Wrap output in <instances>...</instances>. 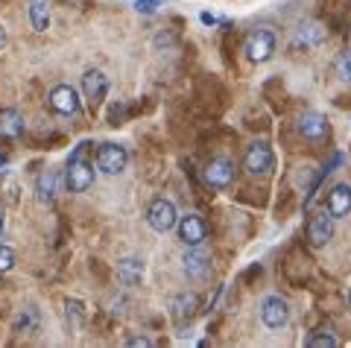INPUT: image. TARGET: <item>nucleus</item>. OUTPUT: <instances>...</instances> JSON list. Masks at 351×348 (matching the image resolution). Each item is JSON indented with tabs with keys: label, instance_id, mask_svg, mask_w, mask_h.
Segmentation results:
<instances>
[{
	"label": "nucleus",
	"instance_id": "1",
	"mask_svg": "<svg viewBox=\"0 0 351 348\" xmlns=\"http://www.w3.org/2000/svg\"><path fill=\"white\" fill-rule=\"evenodd\" d=\"M88 147L91 144H80L73 149V156L68 161V173H64V184L71 193H85L94 184V164L88 161Z\"/></svg>",
	"mask_w": 351,
	"mask_h": 348
},
{
	"label": "nucleus",
	"instance_id": "2",
	"mask_svg": "<svg viewBox=\"0 0 351 348\" xmlns=\"http://www.w3.org/2000/svg\"><path fill=\"white\" fill-rule=\"evenodd\" d=\"M243 53H246V59L249 62H269L272 59V53H276V32L272 29H255V32H249V38H246V45H243Z\"/></svg>",
	"mask_w": 351,
	"mask_h": 348
},
{
	"label": "nucleus",
	"instance_id": "3",
	"mask_svg": "<svg viewBox=\"0 0 351 348\" xmlns=\"http://www.w3.org/2000/svg\"><path fill=\"white\" fill-rule=\"evenodd\" d=\"M243 167L249 176H267L276 167V156H272L269 144H263V140H255V144L246 147V156H243Z\"/></svg>",
	"mask_w": 351,
	"mask_h": 348
},
{
	"label": "nucleus",
	"instance_id": "4",
	"mask_svg": "<svg viewBox=\"0 0 351 348\" xmlns=\"http://www.w3.org/2000/svg\"><path fill=\"white\" fill-rule=\"evenodd\" d=\"M147 223L152 232L158 234H167L176 228V223H179V214H176V205L170 199H152L149 211H147Z\"/></svg>",
	"mask_w": 351,
	"mask_h": 348
},
{
	"label": "nucleus",
	"instance_id": "5",
	"mask_svg": "<svg viewBox=\"0 0 351 348\" xmlns=\"http://www.w3.org/2000/svg\"><path fill=\"white\" fill-rule=\"evenodd\" d=\"M47 103H50L53 112L64 114V117L80 114V108H82L80 94H76V88H71V85H56V88L47 94Z\"/></svg>",
	"mask_w": 351,
	"mask_h": 348
},
{
	"label": "nucleus",
	"instance_id": "6",
	"mask_svg": "<svg viewBox=\"0 0 351 348\" xmlns=\"http://www.w3.org/2000/svg\"><path fill=\"white\" fill-rule=\"evenodd\" d=\"M129 164V152L126 147L120 144H103L100 152H97V167H100L106 176H117V173H123Z\"/></svg>",
	"mask_w": 351,
	"mask_h": 348
},
{
	"label": "nucleus",
	"instance_id": "7",
	"mask_svg": "<svg viewBox=\"0 0 351 348\" xmlns=\"http://www.w3.org/2000/svg\"><path fill=\"white\" fill-rule=\"evenodd\" d=\"M176 228H179V240L184 246H202L205 237H208V225L199 214H184L179 216V223H176Z\"/></svg>",
	"mask_w": 351,
	"mask_h": 348
},
{
	"label": "nucleus",
	"instance_id": "8",
	"mask_svg": "<svg viewBox=\"0 0 351 348\" xmlns=\"http://www.w3.org/2000/svg\"><path fill=\"white\" fill-rule=\"evenodd\" d=\"M261 319L267 328H284L290 322V304L281 296H267L261 304Z\"/></svg>",
	"mask_w": 351,
	"mask_h": 348
},
{
	"label": "nucleus",
	"instance_id": "9",
	"mask_svg": "<svg viewBox=\"0 0 351 348\" xmlns=\"http://www.w3.org/2000/svg\"><path fill=\"white\" fill-rule=\"evenodd\" d=\"M205 182L211 184L214 190H226L228 184L234 182V164L228 158H214L211 164L205 167Z\"/></svg>",
	"mask_w": 351,
	"mask_h": 348
},
{
	"label": "nucleus",
	"instance_id": "10",
	"mask_svg": "<svg viewBox=\"0 0 351 348\" xmlns=\"http://www.w3.org/2000/svg\"><path fill=\"white\" fill-rule=\"evenodd\" d=\"M196 308H199V299H196V293H179V296H173L167 310L176 325H184L196 316Z\"/></svg>",
	"mask_w": 351,
	"mask_h": 348
},
{
	"label": "nucleus",
	"instance_id": "11",
	"mask_svg": "<svg viewBox=\"0 0 351 348\" xmlns=\"http://www.w3.org/2000/svg\"><path fill=\"white\" fill-rule=\"evenodd\" d=\"M334 237V216L331 214H316L313 220H311V225H307V240H311V246L313 249H322V246H328V240Z\"/></svg>",
	"mask_w": 351,
	"mask_h": 348
},
{
	"label": "nucleus",
	"instance_id": "12",
	"mask_svg": "<svg viewBox=\"0 0 351 348\" xmlns=\"http://www.w3.org/2000/svg\"><path fill=\"white\" fill-rule=\"evenodd\" d=\"M82 94H85V100L91 105L103 103L106 94H108V76L103 71H88L82 76Z\"/></svg>",
	"mask_w": 351,
	"mask_h": 348
},
{
	"label": "nucleus",
	"instance_id": "13",
	"mask_svg": "<svg viewBox=\"0 0 351 348\" xmlns=\"http://www.w3.org/2000/svg\"><path fill=\"white\" fill-rule=\"evenodd\" d=\"M299 132H302L304 140H313V144H319V140H325L328 135H331V126H328V121H325L322 114L311 112V114H304L302 121H299Z\"/></svg>",
	"mask_w": 351,
	"mask_h": 348
},
{
	"label": "nucleus",
	"instance_id": "14",
	"mask_svg": "<svg viewBox=\"0 0 351 348\" xmlns=\"http://www.w3.org/2000/svg\"><path fill=\"white\" fill-rule=\"evenodd\" d=\"M211 264H208V252L202 246H188V252H184V275L188 278H205Z\"/></svg>",
	"mask_w": 351,
	"mask_h": 348
},
{
	"label": "nucleus",
	"instance_id": "15",
	"mask_svg": "<svg viewBox=\"0 0 351 348\" xmlns=\"http://www.w3.org/2000/svg\"><path fill=\"white\" fill-rule=\"evenodd\" d=\"M328 214L334 220H343L351 214V188L348 184H334L331 193H328Z\"/></svg>",
	"mask_w": 351,
	"mask_h": 348
},
{
	"label": "nucleus",
	"instance_id": "16",
	"mask_svg": "<svg viewBox=\"0 0 351 348\" xmlns=\"http://www.w3.org/2000/svg\"><path fill=\"white\" fill-rule=\"evenodd\" d=\"M141 278H144V260L138 258H123L117 264V281L123 287H135L141 284Z\"/></svg>",
	"mask_w": 351,
	"mask_h": 348
},
{
	"label": "nucleus",
	"instance_id": "17",
	"mask_svg": "<svg viewBox=\"0 0 351 348\" xmlns=\"http://www.w3.org/2000/svg\"><path fill=\"white\" fill-rule=\"evenodd\" d=\"M0 135L3 138H18L24 135V117L15 108H0Z\"/></svg>",
	"mask_w": 351,
	"mask_h": 348
},
{
	"label": "nucleus",
	"instance_id": "18",
	"mask_svg": "<svg viewBox=\"0 0 351 348\" xmlns=\"http://www.w3.org/2000/svg\"><path fill=\"white\" fill-rule=\"evenodd\" d=\"M29 24L36 32H47V27H50V0H29Z\"/></svg>",
	"mask_w": 351,
	"mask_h": 348
},
{
	"label": "nucleus",
	"instance_id": "19",
	"mask_svg": "<svg viewBox=\"0 0 351 348\" xmlns=\"http://www.w3.org/2000/svg\"><path fill=\"white\" fill-rule=\"evenodd\" d=\"M38 322H41L38 308H36V304H27V308L15 316V331H21V334H36L38 331Z\"/></svg>",
	"mask_w": 351,
	"mask_h": 348
},
{
	"label": "nucleus",
	"instance_id": "20",
	"mask_svg": "<svg viewBox=\"0 0 351 348\" xmlns=\"http://www.w3.org/2000/svg\"><path fill=\"white\" fill-rule=\"evenodd\" d=\"M36 197L44 205L56 199V173H53V170H44L41 176H38V182H36Z\"/></svg>",
	"mask_w": 351,
	"mask_h": 348
},
{
	"label": "nucleus",
	"instance_id": "21",
	"mask_svg": "<svg viewBox=\"0 0 351 348\" xmlns=\"http://www.w3.org/2000/svg\"><path fill=\"white\" fill-rule=\"evenodd\" d=\"M325 38V27L322 24H307L299 29V36H295V41L304 47H313V45H319V41Z\"/></svg>",
	"mask_w": 351,
	"mask_h": 348
},
{
	"label": "nucleus",
	"instance_id": "22",
	"mask_svg": "<svg viewBox=\"0 0 351 348\" xmlns=\"http://www.w3.org/2000/svg\"><path fill=\"white\" fill-rule=\"evenodd\" d=\"M307 348H337L339 340L334 336L331 328H319V331H313V336H307Z\"/></svg>",
	"mask_w": 351,
	"mask_h": 348
},
{
	"label": "nucleus",
	"instance_id": "23",
	"mask_svg": "<svg viewBox=\"0 0 351 348\" xmlns=\"http://www.w3.org/2000/svg\"><path fill=\"white\" fill-rule=\"evenodd\" d=\"M64 313H68V325H71V328H80L82 319H85L82 301H76V299H68V301H64Z\"/></svg>",
	"mask_w": 351,
	"mask_h": 348
},
{
	"label": "nucleus",
	"instance_id": "24",
	"mask_svg": "<svg viewBox=\"0 0 351 348\" xmlns=\"http://www.w3.org/2000/svg\"><path fill=\"white\" fill-rule=\"evenodd\" d=\"M337 73H339V79H343V82H351V50L339 53V59H337Z\"/></svg>",
	"mask_w": 351,
	"mask_h": 348
},
{
	"label": "nucleus",
	"instance_id": "25",
	"mask_svg": "<svg viewBox=\"0 0 351 348\" xmlns=\"http://www.w3.org/2000/svg\"><path fill=\"white\" fill-rule=\"evenodd\" d=\"M164 3H167V0H135V12L138 15H152V12H158Z\"/></svg>",
	"mask_w": 351,
	"mask_h": 348
},
{
	"label": "nucleus",
	"instance_id": "26",
	"mask_svg": "<svg viewBox=\"0 0 351 348\" xmlns=\"http://www.w3.org/2000/svg\"><path fill=\"white\" fill-rule=\"evenodd\" d=\"M15 266V252L9 246H0V273H9Z\"/></svg>",
	"mask_w": 351,
	"mask_h": 348
},
{
	"label": "nucleus",
	"instance_id": "27",
	"mask_svg": "<svg viewBox=\"0 0 351 348\" xmlns=\"http://www.w3.org/2000/svg\"><path fill=\"white\" fill-rule=\"evenodd\" d=\"M199 21H202V24H211V27H214V24H219V18H217V15H211V12H202V15H199Z\"/></svg>",
	"mask_w": 351,
	"mask_h": 348
},
{
	"label": "nucleus",
	"instance_id": "28",
	"mask_svg": "<svg viewBox=\"0 0 351 348\" xmlns=\"http://www.w3.org/2000/svg\"><path fill=\"white\" fill-rule=\"evenodd\" d=\"M126 345H144V348H149V345H152V343H149V340H147V336H141V340H129V343H126Z\"/></svg>",
	"mask_w": 351,
	"mask_h": 348
},
{
	"label": "nucleus",
	"instance_id": "29",
	"mask_svg": "<svg viewBox=\"0 0 351 348\" xmlns=\"http://www.w3.org/2000/svg\"><path fill=\"white\" fill-rule=\"evenodd\" d=\"M6 41H9V36H6V27L0 24V47H6Z\"/></svg>",
	"mask_w": 351,
	"mask_h": 348
},
{
	"label": "nucleus",
	"instance_id": "30",
	"mask_svg": "<svg viewBox=\"0 0 351 348\" xmlns=\"http://www.w3.org/2000/svg\"><path fill=\"white\" fill-rule=\"evenodd\" d=\"M0 232H3V208H0Z\"/></svg>",
	"mask_w": 351,
	"mask_h": 348
},
{
	"label": "nucleus",
	"instance_id": "31",
	"mask_svg": "<svg viewBox=\"0 0 351 348\" xmlns=\"http://www.w3.org/2000/svg\"><path fill=\"white\" fill-rule=\"evenodd\" d=\"M0 164H3V152H0Z\"/></svg>",
	"mask_w": 351,
	"mask_h": 348
}]
</instances>
